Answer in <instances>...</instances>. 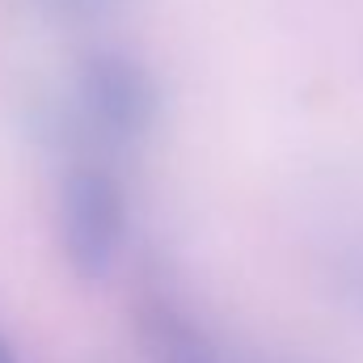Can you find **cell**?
<instances>
[{
    "instance_id": "cell-3",
    "label": "cell",
    "mask_w": 363,
    "mask_h": 363,
    "mask_svg": "<svg viewBox=\"0 0 363 363\" xmlns=\"http://www.w3.org/2000/svg\"><path fill=\"white\" fill-rule=\"evenodd\" d=\"M131 325L144 363H216V347L199 317L161 283H144L135 291Z\"/></svg>"
},
{
    "instance_id": "cell-5",
    "label": "cell",
    "mask_w": 363,
    "mask_h": 363,
    "mask_svg": "<svg viewBox=\"0 0 363 363\" xmlns=\"http://www.w3.org/2000/svg\"><path fill=\"white\" fill-rule=\"evenodd\" d=\"M351 296H355V304L363 308V262L351 267Z\"/></svg>"
},
{
    "instance_id": "cell-4",
    "label": "cell",
    "mask_w": 363,
    "mask_h": 363,
    "mask_svg": "<svg viewBox=\"0 0 363 363\" xmlns=\"http://www.w3.org/2000/svg\"><path fill=\"white\" fill-rule=\"evenodd\" d=\"M38 4L64 21H97L114 9V0H38Z\"/></svg>"
},
{
    "instance_id": "cell-2",
    "label": "cell",
    "mask_w": 363,
    "mask_h": 363,
    "mask_svg": "<svg viewBox=\"0 0 363 363\" xmlns=\"http://www.w3.org/2000/svg\"><path fill=\"white\" fill-rule=\"evenodd\" d=\"M72 97L81 123L106 144H140L161 118V85L152 68L118 47H97L81 60Z\"/></svg>"
},
{
    "instance_id": "cell-6",
    "label": "cell",
    "mask_w": 363,
    "mask_h": 363,
    "mask_svg": "<svg viewBox=\"0 0 363 363\" xmlns=\"http://www.w3.org/2000/svg\"><path fill=\"white\" fill-rule=\"evenodd\" d=\"M0 363H21V355H17V347L9 342V334L0 330Z\"/></svg>"
},
{
    "instance_id": "cell-1",
    "label": "cell",
    "mask_w": 363,
    "mask_h": 363,
    "mask_svg": "<svg viewBox=\"0 0 363 363\" xmlns=\"http://www.w3.org/2000/svg\"><path fill=\"white\" fill-rule=\"evenodd\" d=\"M127 190L114 169L81 161L64 174L55 199V237L68 271L81 283H101L114 271L127 245Z\"/></svg>"
}]
</instances>
